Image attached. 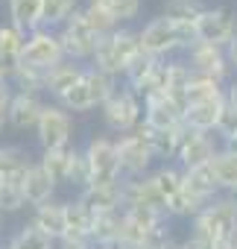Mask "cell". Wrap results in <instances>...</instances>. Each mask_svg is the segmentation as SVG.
Returning <instances> with one entry per match:
<instances>
[{"label":"cell","instance_id":"6da1fadb","mask_svg":"<svg viewBox=\"0 0 237 249\" xmlns=\"http://www.w3.org/2000/svg\"><path fill=\"white\" fill-rule=\"evenodd\" d=\"M138 38H141V50L155 56V59H173V56H185L199 38H196V24H179V21H170L164 15L158 18H150L141 30H138Z\"/></svg>","mask_w":237,"mask_h":249},{"label":"cell","instance_id":"7a4b0ae2","mask_svg":"<svg viewBox=\"0 0 237 249\" xmlns=\"http://www.w3.org/2000/svg\"><path fill=\"white\" fill-rule=\"evenodd\" d=\"M141 53V38H138V30L132 27H117L114 33L102 36L100 44H97V53L91 59V68L114 76V79H123L129 62Z\"/></svg>","mask_w":237,"mask_h":249},{"label":"cell","instance_id":"3957f363","mask_svg":"<svg viewBox=\"0 0 237 249\" xmlns=\"http://www.w3.org/2000/svg\"><path fill=\"white\" fill-rule=\"evenodd\" d=\"M117 85H120V82H117L114 76H108V73H102V71H97V68L88 65V71L82 73V79L59 100V106L65 111H70V114H85L91 108H100L117 91Z\"/></svg>","mask_w":237,"mask_h":249},{"label":"cell","instance_id":"277c9868","mask_svg":"<svg viewBox=\"0 0 237 249\" xmlns=\"http://www.w3.org/2000/svg\"><path fill=\"white\" fill-rule=\"evenodd\" d=\"M190 231L208 237L211 243L237 237V196L220 194L217 199H211V202L190 220Z\"/></svg>","mask_w":237,"mask_h":249},{"label":"cell","instance_id":"5b68a950","mask_svg":"<svg viewBox=\"0 0 237 249\" xmlns=\"http://www.w3.org/2000/svg\"><path fill=\"white\" fill-rule=\"evenodd\" d=\"M100 117L111 135H129L144 123V100L129 85H117V91L100 106Z\"/></svg>","mask_w":237,"mask_h":249},{"label":"cell","instance_id":"8992f818","mask_svg":"<svg viewBox=\"0 0 237 249\" xmlns=\"http://www.w3.org/2000/svg\"><path fill=\"white\" fill-rule=\"evenodd\" d=\"M88 167H91V185H117L123 182L120 159H117V138L111 135H91L82 147Z\"/></svg>","mask_w":237,"mask_h":249},{"label":"cell","instance_id":"52a82bcc","mask_svg":"<svg viewBox=\"0 0 237 249\" xmlns=\"http://www.w3.org/2000/svg\"><path fill=\"white\" fill-rule=\"evenodd\" d=\"M73 135H76V123H73V114L65 111L59 103L47 100L44 103V111L35 123V141L41 150H56V147H70L73 144Z\"/></svg>","mask_w":237,"mask_h":249},{"label":"cell","instance_id":"ba28073f","mask_svg":"<svg viewBox=\"0 0 237 249\" xmlns=\"http://www.w3.org/2000/svg\"><path fill=\"white\" fill-rule=\"evenodd\" d=\"M59 41L65 47V56L73 59V62H82V65H91L94 53H97V44H100V36L94 33V27L88 24L85 12H73L59 30Z\"/></svg>","mask_w":237,"mask_h":249},{"label":"cell","instance_id":"9c48e42d","mask_svg":"<svg viewBox=\"0 0 237 249\" xmlns=\"http://www.w3.org/2000/svg\"><path fill=\"white\" fill-rule=\"evenodd\" d=\"M117 159H120V170L123 179H135V176H147L152 173V147L150 138L144 132V126H138L129 135H117Z\"/></svg>","mask_w":237,"mask_h":249},{"label":"cell","instance_id":"30bf717a","mask_svg":"<svg viewBox=\"0 0 237 249\" xmlns=\"http://www.w3.org/2000/svg\"><path fill=\"white\" fill-rule=\"evenodd\" d=\"M65 59H68V56H65L62 41H59V33L41 27V30H35V33L27 36V47H24V53H21L18 62H24V65H30V68H38V71L47 73V71H53L56 65H62Z\"/></svg>","mask_w":237,"mask_h":249},{"label":"cell","instance_id":"8fae6325","mask_svg":"<svg viewBox=\"0 0 237 249\" xmlns=\"http://www.w3.org/2000/svg\"><path fill=\"white\" fill-rule=\"evenodd\" d=\"M222 150L217 135H205V132H193L182 123L179 132V156L173 164H179L182 170H193V167H205L214 161V156Z\"/></svg>","mask_w":237,"mask_h":249},{"label":"cell","instance_id":"7c38bea8","mask_svg":"<svg viewBox=\"0 0 237 249\" xmlns=\"http://www.w3.org/2000/svg\"><path fill=\"white\" fill-rule=\"evenodd\" d=\"M193 24H196V38L205 44L228 47L237 38V15L228 6H208Z\"/></svg>","mask_w":237,"mask_h":249},{"label":"cell","instance_id":"4fadbf2b","mask_svg":"<svg viewBox=\"0 0 237 249\" xmlns=\"http://www.w3.org/2000/svg\"><path fill=\"white\" fill-rule=\"evenodd\" d=\"M190 71L196 76H208V79H217L222 85H228V79L234 76L231 65H228V56H225V47H217V44H205V41H196L187 53H185Z\"/></svg>","mask_w":237,"mask_h":249},{"label":"cell","instance_id":"5bb4252c","mask_svg":"<svg viewBox=\"0 0 237 249\" xmlns=\"http://www.w3.org/2000/svg\"><path fill=\"white\" fill-rule=\"evenodd\" d=\"M185 123V106L176 103L173 97L161 94V97H152L144 103V126L152 129V132H167V129H176Z\"/></svg>","mask_w":237,"mask_h":249},{"label":"cell","instance_id":"9a60e30c","mask_svg":"<svg viewBox=\"0 0 237 249\" xmlns=\"http://www.w3.org/2000/svg\"><path fill=\"white\" fill-rule=\"evenodd\" d=\"M44 97L41 94H24V91H15L12 103H9V126L15 132H35V123L44 111Z\"/></svg>","mask_w":237,"mask_h":249},{"label":"cell","instance_id":"2e32d148","mask_svg":"<svg viewBox=\"0 0 237 249\" xmlns=\"http://www.w3.org/2000/svg\"><path fill=\"white\" fill-rule=\"evenodd\" d=\"M30 226H33L35 231H41L44 237L56 240V243H59V240H65V234H68L65 202L53 199V202H44V205L33 208V214H30Z\"/></svg>","mask_w":237,"mask_h":249},{"label":"cell","instance_id":"e0dca14e","mask_svg":"<svg viewBox=\"0 0 237 249\" xmlns=\"http://www.w3.org/2000/svg\"><path fill=\"white\" fill-rule=\"evenodd\" d=\"M190 79H193V71H190V65H187L185 56H173V59L161 62V91L167 97H173L176 103H182L185 108H187L185 91H187Z\"/></svg>","mask_w":237,"mask_h":249},{"label":"cell","instance_id":"ac0fdd59","mask_svg":"<svg viewBox=\"0 0 237 249\" xmlns=\"http://www.w3.org/2000/svg\"><path fill=\"white\" fill-rule=\"evenodd\" d=\"M56 191H59V185L50 179V173L38 164V159L24 170V199H27V205L30 208H38V205H44V202H53L56 199Z\"/></svg>","mask_w":237,"mask_h":249},{"label":"cell","instance_id":"d6986e66","mask_svg":"<svg viewBox=\"0 0 237 249\" xmlns=\"http://www.w3.org/2000/svg\"><path fill=\"white\" fill-rule=\"evenodd\" d=\"M132 205H144V208H155V211L167 214V199L158 194L150 173L135 176V179H123V208H132Z\"/></svg>","mask_w":237,"mask_h":249},{"label":"cell","instance_id":"ffe728a7","mask_svg":"<svg viewBox=\"0 0 237 249\" xmlns=\"http://www.w3.org/2000/svg\"><path fill=\"white\" fill-rule=\"evenodd\" d=\"M88 71V65H82V62H73V59H65L62 65H56L53 71H47V82H44V97L47 100H53V103H59L79 79H82V73Z\"/></svg>","mask_w":237,"mask_h":249},{"label":"cell","instance_id":"44dd1931","mask_svg":"<svg viewBox=\"0 0 237 249\" xmlns=\"http://www.w3.org/2000/svg\"><path fill=\"white\" fill-rule=\"evenodd\" d=\"M225 100H208V103H193L185 108V126L193 132H205V135H217L220 117H222Z\"/></svg>","mask_w":237,"mask_h":249},{"label":"cell","instance_id":"7402d4cb","mask_svg":"<svg viewBox=\"0 0 237 249\" xmlns=\"http://www.w3.org/2000/svg\"><path fill=\"white\" fill-rule=\"evenodd\" d=\"M79 199L94 211V214H108L123 208V182L117 185H91L79 191Z\"/></svg>","mask_w":237,"mask_h":249},{"label":"cell","instance_id":"603a6c76","mask_svg":"<svg viewBox=\"0 0 237 249\" xmlns=\"http://www.w3.org/2000/svg\"><path fill=\"white\" fill-rule=\"evenodd\" d=\"M65 217H68V234H65V237H70V240H91L97 214H94L79 196L65 202Z\"/></svg>","mask_w":237,"mask_h":249},{"label":"cell","instance_id":"cb8c5ba5","mask_svg":"<svg viewBox=\"0 0 237 249\" xmlns=\"http://www.w3.org/2000/svg\"><path fill=\"white\" fill-rule=\"evenodd\" d=\"M41 0H6V18L12 27H18L21 33H35L41 30Z\"/></svg>","mask_w":237,"mask_h":249},{"label":"cell","instance_id":"d4e9b609","mask_svg":"<svg viewBox=\"0 0 237 249\" xmlns=\"http://www.w3.org/2000/svg\"><path fill=\"white\" fill-rule=\"evenodd\" d=\"M182 188H185L187 194H193L196 199H202L205 205H208L211 199L220 196V188H217V179H214L211 164H205V167H193V170H185Z\"/></svg>","mask_w":237,"mask_h":249},{"label":"cell","instance_id":"484cf974","mask_svg":"<svg viewBox=\"0 0 237 249\" xmlns=\"http://www.w3.org/2000/svg\"><path fill=\"white\" fill-rule=\"evenodd\" d=\"M73 153H76V144L56 147V150H41L38 164L50 173V179L56 185H68V173H70V164H73Z\"/></svg>","mask_w":237,"mask_h":249},{"label":"cell","instance_id":"4316f807","mask_svg":"<svg viewBox=\"0 0 237 249\" xmlns=\"http://www.w3.org/2000/svg\"><path fill=\"white\" fill-rule=\"evenodd\" d=\"M211 170H214V179H217L220 194L237 196V153H231V150L222 147V150L214 156Z\"/></svg>","mask_w":237,"mask_h":249},{"label":"cell","instance_id":"83f0119b","mask_svg":"<svg viewBox=\"0 0 237 249\" xmlns=\"http://www.w3.org/2000/svg\"><path fill=\"white\" fill-rule=\"evenodd\" d=\"M9 82L15 91H24V94H41L44 97V82H47V73L38 71V68H30L24 62H15L12 71H9Z\"/></svg>","mask_w":237,"mask_h":249},{"label":"cell","instance_id":"f1b7e54d","mask_svg":"<svg viewBox=\"0 0 237 249\" xmlns=\"http://www.w3.org/2000/svg\"><path fill=\"white\" fill-rule=\"evenodd\" d=\"M27 208V199H24V173H15V176H6L0 179V214H18Z\"/></svg>","mask_w":237,"mask_h":249},{"label":"cell","instance_id":"f546056e","mask_svg":"<svg viewBox=\"0 0 237 249\" xmlns=\"http://www.w3.org/2000/svg\"><path fill=\"white\" fill-rule=\"evenodd\" d=\"M123 223H126L123 208H120V211H108V214H97L91 240H94V243H120V237H123Z\"/></svg>","mask_w":237,"mask_h":249},{"label":"cell","instance_id":"4dcf8cb0","mask_svg":"<svg viewBox=\"0 0 237 249\" xmlns=\"http://www.w3.org/2000/svg\"><path fill=\"white\" fill-rule=\"evenodd\" d=\"M158 65H161V59H155V56H150V53L141 50V53L129 62V68H126V73H123V85H129L132 91H138L147 79L155 76Z\"/></svg>","mask_w":237,"mask_h":249},{"label":"cell","instance_id":"1f68e13d","mask_svg":"<svg viewBox=\"0 0 237 249\" xmlns=\"http://www.w3.org/2000/svg\"><path fill=\"white\" fill-rule=\"evenodd\" d=\"M208 100H225V85L217 82V79L193 73V79H190V85L185 91V103L193 106V103H208Z\"/></svg>","mask_w":237,"mask_h":249},{"label":"cell","instance_id":"d6a6232c","mask_svg":"<svg viewBox=\"0 0 237 249\" xmlns=\"http://www.w3.org/2000/svg\"><path fill=\"white\" fill-rule=\"evenodd\" d=\"M35 159L18 147V144H0V179H6V176H15V173H24Z\"/></svg>","mask_w":237,"mask_h":249},{"label":"cell","instance_id":"836d02e7","mask_svg":"<svg viewBox=\"0 0 237 249\" xmlns=\"http://www.w3.org/2000/svg\"><path fill=\"white\" fill-rule=\"evenodd\" d=\"M41 24L47 30H59L73 12H79V0H41Z\"/></svg>","mask_w":237,"mask_h":249},{"label":"cell","instance_id":"e575fe53","mask_svg":"<svg viewBox=\"0 0 237 249\" xmlns=\"http://www.w3.org/2000/svg\"><path fill=\"white\" fill-rule=\"evenodd\" d=\"M150 179H152V185L158 188V194H161L164 199H170V196H176V194L182 191L185 170H182L179 164H158V167L150 173Z\"/></svg>","mask_w":237,"mask_h":249},{"label":"cell","instance_id":"d590c367","mask_svg":"<svg viewBox=\"0 0 237 249\" xmlns=\"http://www.w3.org/2000/svg\"><path fill=\"white\" fill-rule=\"evenodd\" d=\"M205 9H208L205 0H164L161 15L170 21H179V24H193Z\"/></svg>","mask_w":237,"mask_h":249},{"label":"cell","instance_id":"8d00e7d4","mask_svg":"<svg viewBox=\"0 0 237 249\" xmlns=\"http://www.w3.org/2000/svg\"><path fill=\"white\" fill-rule=\"evenodd\" d=\"M24 47H27V33H21L9 21L0 24V59H6L9 65H15L21 59Z\"/></svg>","mask_w":237,"mask_h":249},{"label":"cell","instance_id":"74e56055","mask_svg":"<svg viewBox=\"0 0 237 249\" xmlns=\"http://www.w3.org/2000/svg\"><path fill=\"white\" fill-rule=\"evenodd\" d=\"M3 246H6V249H56V240L44 237L41 231H35V229L27 223V226H21Z\"/></svg>","mask_w":237,"mask_h":249},{"label":"cell","instance_id":"f35d334b","mask_svg":"<svg viewBox=\"0 0 237 249\" xmlns=\"http://www.w3.org/2000/svg\"><path fill=\"white\" fill-rule=\"evenodd\" d=\"M97 3L117 21V27L132 24L144 9V0H97Z\"/></svg>","mask_w":237,"mask_h":249},{"label":"cell","instance_id":"ab89813d","mask_svg":"<svg viewBox=\"0 0 237 249\" xmlns=\"http://www.w3.org/2000/svg\"><path fill=\"white\" fill-rule=\"evenodd\" d=\"M82 12H85V18H88V24L94 27V33L102 38V36H108V33H114L117 30V21L97 3V0H85V6H82Z\"/></svg>","mask_w":237,"mask_h":249},{"label":"cell","instance_id":"60d3db41","mask_svg":"<svg viewBox=\"0 0 237 249\" xmlns=\"http://www.w3.org/2000/svg\"><path fill=\"white\" fill-rule=\"evenodd\" d=\"M68 185L76 188V191L91 188V167H88V159H85L82 147H76V153H73V164H70V173H68Z\"/></svg>","mask_w":237,"mask_h":249},{"label":"cell","instance_id":"b9f144b4","mask_svg":"<svg viewBox=\"0 0 237 249\" xmlns=\"http://www.w3.org/2000/svg\"><path fill=\"white\" fill-rule=\"evenodd\" d=\"M217 138H220V144H225V141L237 138V108H234V106H228V103H225V108H222V117H220Z\"/></svg>","mask_w":237,"mask_h":249},{"label":"cell","instance_id":"7bdbcfd3","mask_svg":"<svg viewBox=\"0 0 237 249\" xmlns=\"http://www.w3.org/2000/svg\"><path fill=\"white\" fill-rule=\"evenodd\" d=\"M182 249H214V243L208 237L196 234V231H187V237L182 240Z\"/></svg>","mask_w":237,"mask_h":249},{"label":"cell","instance_id":"ee69618b","mask_svg":"<svg viewBox=\"0 0 237 249\" xmlns=\"http://www.w3.org/2000/svg\"><path fill=\"white\" fill-rule=\"evenodd\" d=\"M12 97H15L12 82H9V79H0V106H9V103H12Z\"/></svg>","mask_w":237,"mask_h":249},{"label":"cell","instance_id":"f6af8a7d","mask_svg":"<svg viewBox=\"0 0 237 249\" xmlns=\"http://www.w3.org/2000/svg\"><path fill=\"white\" fill-rule=\"evenodd\" d=\"M56 249H91V240H70V237H65V240L56 243Z\"/></svg>","mask_w":237,"mask_h":249},{"label":"cell","instance_id":"bcb514c9","mask_svg":"<svg viewBox=\"0 0 237 249\" xmlns=\"http://www.w3.org/2000/svg\"><path fill=\"white\" fill-rule=\"evenodd\" d=\"M225 103L237 108V76H231L228 85H225Z\"/></svg>","mask_w":237,"mask_h":249},{"label":"cell","instance_id":"7dc6e473","mask_svg":"<svg viewBox=\"0 0 237 249\" xmlns=\"http://www.w3.org/2000/svg\"><path fill=\"white\" fill-rule=\"evenodd\" d=\"M225 56H228V65H231V71H234V76H237V38L225 47Z\"/></svg>","mask_w":237,"mask_h":249},{"label":"cell","instance_id":"c3c4849f","mask_svg":"<svg viewBox=\"0 0 237 249\" xmlns=\"http://www.w3.org/2000/svg\"><path fill=\"white\" fill-rule=\"evenodd\" d=\"M91 249H132V246H126V243H94L91 240Z\"/></svg>","mask_w":237,"mask_h":249},{"label":"cell","instance_id":"681fc988","mask_svg":"<svg viewBox=\"0 0 237 249\" xmlns=\"http://www.w3.org/2000/svg\"><path fill=\"white\" fill-rule=\"evenodd\" d=\"M9 126V106H0V132Z\"/></svg>","mask_w":237,"mask_h":249},{"label":"cell","instance_id":"f907efd6","mask_svg":"<svg viewBox=\"0 0 237 249\" xmlns=\"http://www.w3.org/2000/svg\"><path fill=\"white\" fill-rule=\"evenodd\" d=\"M214 249H237V240H234V237H231V240H217Z\"/></svg>","mask_w":237,"mask_h":249},{"label":"cell","instance_id":"816d5d0a","mask_svg":"<svg viewBox=\"0 0 237 249\" xmlns=\"http://www.w3.org/2000/svg\"><path fill=\"white\" fill-rule=\"evenodd\" d=\"M9 71H12V65L6 59H0V79H9Z\"/></svg>","mask_w":237,"mask_h":249},{"label":"cell","instance_id":"f5cc1de1","mask_svg":"<svg viewBox=\"0 0 237 249\" xmlns=\"http://www.w3.org/2000/svg\"><path fill=\"white\" fill-rule=\"evenodd\" d=\"M222 147H225V150H231V153H237V138H231V141H225Z\"/></svg>","mask_w":237,"mask_h":249},{"label":"cell","instance_id":"db71d44e","mask_svg":"<svg viewBox=\"0 0 237 249\" xmlns=\"http://www.w3.org/2000/svg\"><path fill=\"white\" fill-rule=\"evenodd\" d=\"M0 226H3V214H0Z\"/></svg>","mask_w":237,"mask_h":249},{"label":"cell","instance_id":"11a10c76","mask_svg":"<svg viewBox=\"0 0 237 249\" xmlns=\"http://www.w3.org/2000/svg\"><path fill=\"white\" fill-rule=\"evenodd\" d=\"M0 249H6V246H0Z\"/></svg>","mask_w":237,"mask_h":249},{"label":"cell","instance_id":"9f6ffc18","mask_svg":"<svg viewBox=\"0 0 237 249\" xmlns=\"http://www.w3.org/2000/svg\"><path fill=\"white\" fill-rule=\"evenodd\" d=\"M3 3H6V0H3Z\"/></svg>","mask_w":237,"mask_h":249},{"label":"cell","instance_id":"6f0895ef","mask_svg":"<svg viewBox=\"0 0 237 249\" xmlns=\"http://www.w3.org/2000/svg\"><path fill=\"white\" fill-rule=\"evenodd\" d=\"M234 240H237V237H234Z\"/></svg>","mask_w":237,"mask_h":249}]
</instances>
